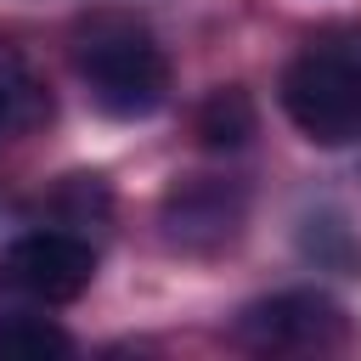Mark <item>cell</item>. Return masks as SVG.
Returning <instances> with one entry per match:
<instances>
[{
    "label": "cell",
    "mask_w": 361,
    "mask_h": 361,
    "mask_svg": "<svg viewBox=\"0 0 361 361\" xmlns=\"http://www.w3.org/2000/svg\"><path fill=\"white\" fill-rule=\"evenodd\" d=\"M73 68L107 118H147L169 96L164 45L130 17H90L73 45Z\"/></svg>",
    "instance_id": "6da1fadb"
},
{
    "label": "cell",
    "mask_w": 361,
    "mask_h": 361,
    "mask_svg": "<svg viewBox=\"0 0 361 361\" xmlns=\"http://www.w3.org/2000/svg\"><path fill=\"white\" fill-rule=\"evenodd\" d=\"M282 113L316 147L361 141V34H322L282 68Z\"/></svg>",
    "instance_id": "7a4b0ae2"
},
{
    "label": "cell",
    "mask_w": 361,
    "mask_h": 361,
    "mask_svg": "<svg viewBox=\"0 0 361 361\" xmlns=\"http://www.w3.org/2000/svg\"><path fill=\"white\" fill-rule=\"evenodd\" d=\"M243 214H248V192L237 180H220V175H186L164 192L158 203V231L175 254H220L237 243L243 231Z\"/></svg>",
    "instance_id": "5b68a950"
},
{
    "label": "cell",
    "mask_w": 361,
    "mask_h": 361,
    "mask_svg": "<svg viewBox=\"0 0 361 361\" xmlns=\"http://www.w3.org/2000/svg\"><path fill=\"white\" fill-rule=\"evenodd\" d=\"M231 333L254 355H316V350H338L350 327H344V310L327 293L288 288V293L243 305V316H237Z\"/></svg>",
    "instance_id": "277c9868"
},
{
    "label": "cell",
    "mask_w": 361,
    "mask_h": 361,
    "mask_svg": "<svg viewBox=\"0 0 361 361\" xmlns=\"http://www.w3.org/2000/svg\"><path fill=\"white\" fill-rule=\"evenodd\" d=\"M51 118V90L17 39H0V141H23Z\"/></svg>",
    "instance_id": "8992f818"
},
{
    "label": "cell",
    "mask_w": 361,
    "mask_h": 361,
    "mask_svg": "<svg viewBox=\"0 0 361 361\" xmlns=\"http://www.w3.org/2000/svg\"><path fill=\"white\" fill-rule=\"evenodd\" d=\"M192 130H197V141H203L209 152H237V147H248V135L259 130L254 96H248L243 85L209 90V96L197 102V113H192Z\"/></svg>",
    "instance_id": "52a82bcc"
},
{
    "label": "cell",
    "mask_w": 361,
    "mask_h": 361,
    "mask_svg": "<svg viewBox=\"0 0 361 361\" xmlns=\"http://www.w3.org/2000/svg\"><path fill=\"white\" fill-rule=\"evenodd\" d=\"M73 338L34 310H0V361H45V355H68Z\"/></svg>",
    "instance_id": "ba28073f"
},
{
    "label": "cell",
    "mask_w": 361,
    "mask_h": 361,
    "mask_svg": "<svg viewBox=\"0 0 361 361\" xmlns=\"http://www.w3.org/2000/svg\"><path fill=\"white\" fill-rule=\"evenodd\" d=\"M96 276V248L73 231H28L0 248V299L17 305H73Z\"/></svg>",
    "instance_id": "3957f363"
}]
</instances>
